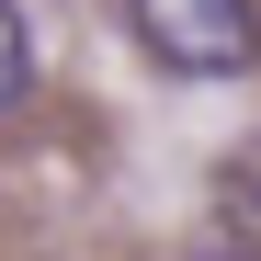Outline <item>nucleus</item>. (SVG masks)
<instances>
[{
  "label": "nucleus",
  "mask_w": 261,
  "mask_h": 261,
  "mask_svg": "<svg viewBox=\"0 0 261 261\" xmlns=\"http://www.w3.org/2000/svg\"><path fill=\"white\" fill-rule=\"evenodd\" d=\"M23 68H34V46H23V12L0 0V114L23 102Z\"/></svg>",
  "instance_id": "2"
},
{
  "label": "nucleus",
  "mask_w": 261,
  "mask_h": 261,
  "mask_svg": "<svg viewBox=\"0 0 261 261\" xmlns=\"http://www.w3.org/2000/svg\"><path fill=\"white\" fill-rule=\"evenodd\" d=\"M204 261H261V250H204Z\"/></svg>",
  "instance_id": "3"
},
{
  "label": "nucleus",
  "mask_w": 261,
  "mask_h": 261,
  "mask_svg": "<svg viewBox=\"0 0 261 261\" xmlns=\"http://www.w3.org/2000/svg\"><path fill=\"white\" fill-rule=\"evenodd\" d=\"M125 23L182 80H227V68L261 57V0H125Z\"/></svg>",
  "instance_id": "1"
}]
</instances>
